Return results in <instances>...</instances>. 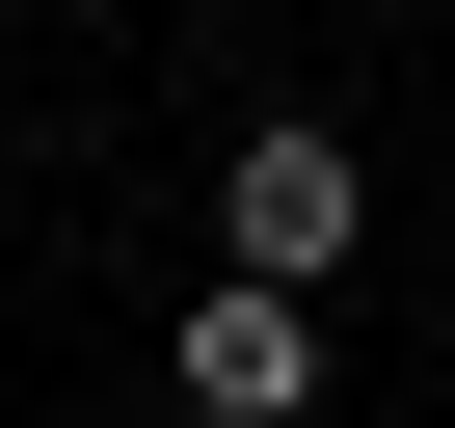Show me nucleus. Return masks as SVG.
<instances>
[{"instance_id": "nucleus-1", "label": "nucleus", "mask_w": 455, "mask_h": 428, "mask_svg": "<svg viewBox=\"0 0 455 428\" xmlns=\"http://www.w3.org/2000/svg\"><path fill=\"white\" fill-rule=\"evenodd\" d=\"M214 242H242V268H295V295H322V268L375 242V161H348L322 107H268L242 161H214Z\"/></svg>"}, {"instance_id": "nucleus-2", "label": "nucleus", "mask_w": 455, "mask_h": 428, "mask_svg": "<svg viewBox=\"0 0 455 428\" xmlns=\"http://www.w3.org/2000/svg\"><path fill=\"white\" fill-rule=\"evenodd\" d=\"M188 428H322V295L295 268H214L188 295Z\"/></svg>"}]
</instances>
